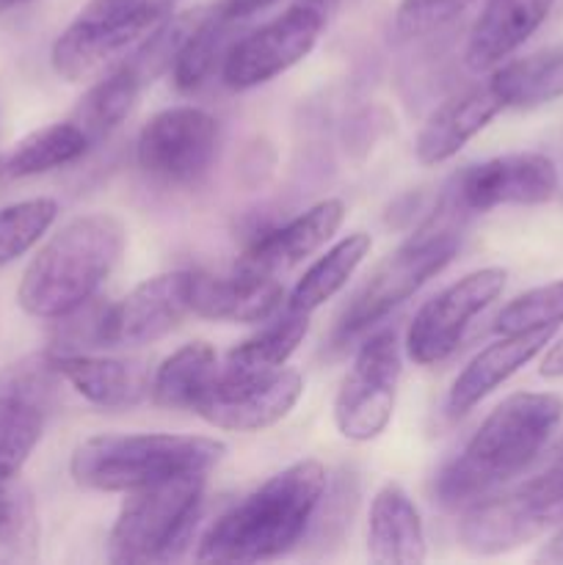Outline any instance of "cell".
Returning <instances> with one entry per match:
<instances>
[{
	"mask_svg": "<svg viewBox=\"0 0 563 565\" xmlns=\"http://www.w3.org/2000/svg\"><path fill=\"white\" fill-rule=\"evenodd\" d=\"M401 381V342L395 329H381L362 342L334 397V425L348 441L381 436L395 412Z\"/></svg>",
	"mask_w": 563,
	"mask_h": 565,
	"instance_id": "cell-8",
	"label": "cell"
},
{
	"mask_svg": "<svg viewBox=\"0 0 563 565\" xmlns=\"http://www.w3.org/2000/svg\"><path fill=\"white\" fill-rule=\"evenodd\" d=\"M177 3L180 0H88L55 39L50 53L55 75L66 83L86 81L119 50L169 20Z\"/></svg>",
	"mask_w": 563,
	"mask_h": 565,
	"instance_id": "cell-7",
	"label": "cell"
},
{
	"mask_svg": "<svg viewBox=\"0 0 563 565\" xmlns=\"http://www.w3.org/2000/svg\"><path fill=\"white\" fill-rule=\"evenodd\" d=\"M226 456L208 436H92L72 452V480L94 491H136L180 475H208Z\"/></svg>",
	"mask_w": 563,
	"mask_h": 565,
	"instance_id": "cell-4",
	"label": "cell"
},
{
	"mask_svg": "<svg viewBox=\"0 0 563 565\" xmlns=\"http://www.w3.org/2000/svg\"><path fill=\"white\" fill-rule=\"evenodd\" d=\"M563 401L550 392H517L480 423L472 439L436 478V500L467 508L495 494L539 458L561 425Z\"/></svg>",
	"mask_w": 563,
	"mask_h": 565,
	"instance_id": "cell-1",
	"label": "cell"
},
{
	"mask_svg": "<svg viewBox=\"0 0 563 565\" xmlns=\"http://www.w3.org/2000/svg\"><path fill=\"white\" fill-rule=\"evenodd\" d=\"M88 149H92V143L86 141L75 121H55V125L33 130L31 136L14 143V149L0 160V177L3 180H25V177L44 174V171L75 163Z\"/></svg>",
	"mask_w": 563,
	"mask_h": 565,
	"instance_id": "cell-26",
	"label": "cell"
},
{
	"mask_svg": "<svg viewBox=\"0 0 563 565\" xmlns=\"http://www.w3.org/2000/svg\"><path fill=\"white\" fill-rule=\"evenodd\" d=\"M522 486L528 491H533L541 502H546V505H552L555 511H561L563 516V439L557 441L555 450L550 452L544 467H541L533 478L524 480Z\"/></svg>",
	"mask_w": 563,
	"mask_h": 565,
	"instance_id": "cell-36",
	"label": "cell"
},
{
	"mask_svg": "<svg viewBox=\"0 0 563 565\" xmlns=\"http://www.w3.org/2000/svg\"><path fill=\"white\" fill-rule=\"evenodd\" d=\"M502 108L506 103L491 81L456 92L428 116L414 141V154L423 166H439L456 158Z\"/></svg>",
	"mask_w": 563,
	"mask_h": 565,
	"instance_id": "cell-18",
	"label": "cell"
},
{
	"mask_svg": "<svg viewBox=\"0 0 563 565\" xmlns=\"http://www.w3.org/2000/svg\"><path fill=\"white\" fill-rule=\"evenodd\" d=\"M241 20H232L215 6L213 11H204L199 25L193 28L191 36L185 39L182 50L177 53L171 64V77L180 92H196L213 77L215 70H221L241 39Z\"/></svg>",
	"mask_w": 563,
	"mask_h": 565,
	"instance_id": "cell-24",
	"label": "cell"
},
{
	"mask_svg": "<svg viewBox=\"0 0 563 565\" xmlns=\"http://www.w3.org/2000/svg\"><path fill=\"white\" fill-rule=\"evenodd\" d=\"M464 218L467 213L453 202L450 193H442L434 215L368 276L362 290L348 303L334 331V345H348L364 331L379 326L392 309L406 303L425 281L442 274L461 243Z\"/></svg>",
	"mask_w": 563,
	"mask_h": 565,
	"instance_id": "cell-5",
	"label": "cell"
},
{
	"mask_svg": "<svg viewBox=\"0 0 563 565\" xmlns=\"http://www.w3.org/2000/svg\"><path fill=\"white\" fill-rule=\"evenodd\" d=\"M39 557V513L31 489L0 486V565L33 563Z\"/></svg>",
	"mask_w": 563,
	"mask_h": 565,
	"instance_id": "cell-31",
	"label": "cell"
},
{
	"mask_svg": "<svg viewBox=\"0 0 563 565\" xmlns=\"http://www.w3.org/2000/svg\"><path fill=\"white\" fill-rule=\"evenodd\" d=\"M219 141V121L208 110L193 105L166 108L138 132V169L163 185H196L213 166Z\"/></svg>",
	"mask_w": 563,
	"mask_h": 565,
	"instance_id": "cell-9",
	"label": "cell"
},
{
	"mask_svg": "<svg viewBox=\"0 0 563 565\" xmlns=\"http://www.w3.org/2000/svg\"><path fill=\"white\" fill-rule=\"evenodd\" d=\"M563 323V279L552 285L535 287V290L522 292L513 298L500 315H497L495 329L500 334H513V331L541 329V326H561Z\"/></svg>",
	"mask_w": 563,
	"mask_h": 565,
	"instance_id": "cell-33",
	"label": "cell"
},
{
	"mask_svg": "<svg viewBox=\"0 0 563 565\" xmlns=\"http://www.w3.org/2000/svg\"><path fill=\"white\" fill-rule=\"evenodd\" d=\"M208 475L193 472L127 491V502L116 516L108 539V561L166 563L191 544L202 513Z\"/></svg>",
	"mask_w": 563,
	"mask_h": 565,
	"instance_id": "cell-6",
	"label": "cell"
},
{
	"mask_svg": "<svg viewBox=\"0 0 563 565\" xmlns=\"http://www.w3.org/2000/svg\"><path fill=\"white\" fill-rule=\"evenodd\" d=\"M59 381L50 353L25 356L0 373V486L14 480L36 450Z\"/></svg>",
	"mask_w": 563,
	"mask_h": 565,
	"instance_id": "cell-10",
	"label": "cell"
},
{
	"mask_svg": "<svg viewBox=\"0 0 563 565\" xmlns=\"http://www.w3.org/2000/svg\"><path fill=\"white\" fill-rule=\"evenodd\" d=\"M323 28L326 22L315 11L293 3L285 14L237 39L221 66V77L235 92L263 86L307 58Z\"/></svg>",
	"mask_w": 563,
	"mask_h": 565,
	"instance_id": "cell-14",
	"label": "cell"
},
{
	"mask_svg": "<svg viewBox=\"0 0 563 565\" xmlns=\"http://www.w3.org/2000/svg\"><path fill=\"white\" fill-rule=\"evenodd\" d=\"M144 86L147 83L141 81V75L125 61V64L116 66L110 75H105L103 81H97L83 94L77 108L72 110V121L81 127L86 141L97 147L99 141H105L130 116Z\"/></svg>",
	"mask_w": 563,
	"mask_h": 565,
	"instance_id": "cell-25",
	"label": "cell"
},
{
	"mask_svg": "<svg viewBox=\"0 0 563 565\" xmlns=\"http://www.w3.org/2000/svg\"><path fill=\"white\" fill-rule=\"evenodd\" d=\"M304 392L298 370L270 373H224L219 370L193 406V414L221 430L254 434L282 423Z\"/></svg>",
	"mask_w": 563,
	"mask_h": 565,
	"instance_id": "cell-11",
	"label": "cell"
},
{
	"mask_svg": "<svg viewBox=\"0 0 563 565\" xmlns=\"http://www.w3.org/2000/svg\"><path fill=\"white\" fill-rule=\"evenodd\" d=\"M555 0H486L467 36L464 64L486 72L517 53L550 17Z\"/></svg>",
	"mask_w": 563,
	"mask_h": 565,
	"instance_id": "cell-21",
	"label": "cell"
},
{
	"mask_svg": "<svg viewBox=\"0 0 563 565\" xmlns=\"http://www.w3.org/2000/svg\"><path fill=\"white\" fill-rule=\"evenodd\" d=\"M193 270H169L132 287L119 303H108L105 348H138L171 334L191 312Z\"/></svg>",
	"mask_w": 563,
	"mask_h": 565,
	"instance_id": "cell-16",
	"label": "cell"
},
{
	"mask_svg": "<svg viewBox=\"0 0 563 565\" xmlns=\"http://www.w3.org/2000/svg\"><path fill=\"white\" fill-rule=\"evenodd\" d=\"M555 329L557 326H541V329L513 331V334H502V340L484 348L453 381L450 397H447L450 414L458 417V414L472 412L484 397H489L497 386L517 375L530 359H535V353L544 351L555 337Z\"/></svg>",
	"mask_w": 563,
	"mask_h": 565,
	"instance_id": "cell-20",
	"label": "cell"
},
{
	"mask_svg": "<svg viewBox=\"0 0 563 565\" xmlns=\"http://www.w3.org/2000/svg\"><path fill=\"white\" fill-rule=\"evenodd\" d=\"M557 169L546 154L517 152L469 166L445 188L467 215L495 207H533L557 196Z\"/></svg>",
	"mask_w": 563,
	"mask_h": 565,
	"instance_id": "cell-13",
	"label": "cell"
},
{
	"mask_svg": "<svg viewBox=\"0 0 563 565\" xmlns=\"http://www.w3.org/2000/svg\"><path fill=\"white\" fill-rule=\"evenodd\" d=\"M475 0H401L395 11V33L401 42H423L439 36L445 28L461 20Z\"/></svg>",
	"mask_w": 563,
	"mask_h": 565,
	"instance_id": "cell-34",
	"label": "cell"
},
{
	"mask_svg": "<svg viewBox=\"0 0 563 565\" xmlns=\"http://www.w3.org/2000/svg\"><path fill=\"white\" fill-rule=\"evenodd\" d=\"M326 489L320 461H298L221 513L199 541V563L274 561L298 546Z\"/></svg>",
	"mask_w": 563,
	"mask_h": 565,
	"instance_id": "cell-2",
	"label": "cell"
},
{
	"mask_svg": "<svg viewBox=\"0 0 563 565\" xmlns=\"http://www.w3.org/2000/svg\"><path fill=\"white\" fill-rule=\"evenodd\" d=\"M276 0H221L219 9L224 11L226 17H232V20H241L246 22L248 17L259 14V11H265L268 6H274Z\"/></svg>",
	"mask_w": 563,
	"mask_h": 565,
	"instance_id": "cell-37",
	"label": "cell"
},
{
	"mask_svg": "<svg viewBox=\"0 0 563 565\" xmlns=\"http://www.w3.org/2000/svg\"><path fill=\"white\" fill-rule=\"evenodd\" d=\"M539 561H546V563H563V527L557 530L555 539H552L550 544H546L544 550H541Z\"/></svg>",
	"mask_w": 563,
	"mask_h": 565,
	"instance_id": "cell-40",
	"label": "cell"
},
{
	"mask_svg": "<svg viewBox=\"0 0 563 565\" xmlns=\"http://www.w3.org/2000/svg\"><path fill=\"white\" fill-rule=\"evenodd\" d=\"M31 3V0H0V14H6V11L17 9V6H25Z\"/></svg>",
	"mask_w": 563,
	"mask_h": 565,
	"instance_id": "cell-41",
	"label": "cell"
},
{
	"mask_svg": "<svg viewBox=\"0 0 563 565\" xmlns=\"http://www.w3.org/2000/svg\"><path fill=\"white\" fill-rule=\"evenodd\" d=\"M215 373H219V359H215L213 348L208 342H188L169 359H163L149 384V392L158 406L193 412Z\"/></svg>",
	"mask_w": 563,
	"mask_h": 565,
	"instance_id": "cell-28",
	"label": "cell"
},
{
	"mask_svg": "<svg viewBox=\"0 0 563 565\" xmlns=\"http://www.w3.org/2000/svg\"><path fill=\"white\" fill-rule=\"evenodd\" d=\"M285 290L276 276L235 268L230 276L193 270L191 312L226 323H263L282 307Z\"/></svg>",
	"mask_w": 563,
	"mask_h": 565,
	"instance_id": "cell-19",
	"label": "cell"
},
{
	"mask_svg": "<svg viewBox=\"0 0 563 565\" xmlns=\"http://www.w3.org/2000/svg\"><path fill=\"white\" fill-rule=\"evenodd\" d=\"M127 230L116 215H77L61 226L25 268L17 290L22 312L55 320L97 296L121 259Z\"/></svg>",
	"mask_w": 563,
	"mask_h": 565,
	"instance_id": "cell-3",
	"label": "cell"
},
{
	"mask_svg": "<svg viewBox=\"0 0 563 565\" xmlns=\"http://www.w3.org/2000/svg\"><path fill=\"white\" fill-rule=\"evenodd\" d=\"M309 331V315L287 309L279 320L263 326L257 334L232 348L224 359V373H270L296 353Z\"/></svg>",
	"mask_w": 563,
	"mask_h": 565,
	"instance_id": "cell-29",
	"label": "cell"
},
{
	"mask_svg": "<svg viewBox=\"0 0 563 565\" xmlns=\"http://www.w3.org/2000/svg\"><path fill=\"white\" fill-rule=\"evenodd\" d=\"M342 221H346V204L340 199H323V202L312 204L287 224L257 237L243 252L235 268L268 276H276L279 270H290L293 265H298L309 254L318 252L320 246H326L337 235Z\"/></svg>",
	"mask_w": 563,
	"mask_h": 565,
	"instance_id": "cell-17",
	"label": "cell"
},
{
	"mask_svg": "<svg viewBox=\"0 0 563 565\" xmlns=\"http://www.w3.org/2000/svg\"><path fill=\"white\" fill-rule=\"evenodd\" d=\"M293 3L307 6V9H309V11H315V14H318L320 20L329 22L331 17L340 14V11L346 9V6L357 3V0H293Z\"/></svg>",
	"mask_w": 563,
	"mask_h": 565,
	"instance_id": "cell-38",
	"label": "cell"
},
{
	"mask_svg": "<svg viewBox=\"0 0 563 565\" xmlns=\"http://www.w3.org/2000/svg\"><path fill=\"white\" fill-rule=\"evenodd\" d=\"M544 379H563V340L555 342V345L546 351V356L541 359V370Z\"/></svg>",
	"mask_w": 563,
	"mask_h": 565,
	"instance_id": "cell-39",
	"label": "cell"
},
{
	"mask_svg": "<svg viewBox=\"0 0 563 565\" xmlns=\"http://www.w3.org/2000/svg\"><path fill=\"white\" fill-rule=\"evenodd\" d=\"M50 353V351H47ZM61 381L99 408H132L149 395L144 362L99 359L88 353H50Z\"/></svg>",
	"mask_w": 563,
	"mask_h": 565,
	"instance_id": "cell-22",
	"label": "cell"
},
{
	"mask_svg": "<svg viewBox=\"0 0 563 565\" xmlns=\"http://www.w3.org/2000/svg\"><path fill=\"white\" fill-rule=\"evenodd\" d=\"M557 522H563L561 511L517 486L506 494H489L467 505L458 524V541L469 555L491 557L530 544Z\"/></svg>",
	"mask_w": 563,
	"mask_h": 565,
	"instance_id": "cell-15",
	"label": "cell"
},
{
	"mask_svg": "<svg viewBox=\"0 0 563 565\" xmlns=\"http://www.w3.org/2000/svg\"><path fill=\"white\" fill-rule=\"evenodd\" d=\"M370 246H373V241H370V235H364V232H353V235L334 243V246H331L329 252L298 279L290 298H287V309L312 315L315 309H320L326 301H331V298L348 285V279H351L353 270L362 265V259L368 257Z\"/></svg>",
	"mask_w": 563,
	"mask_h": 565,
	"instance_id": "cell-27",
	"label": "cell"
},
{
	"mask_svg": "<svg viewBox=\"0 0 563 565\" xmlns=\"http://www.w3.org/2000/svg\"><path fill=\"white\" fill-rule=\"evenodd\" d=\"M353 505H357V480H353V475L342 472L331 483L326 478V489L320 494L318 508H315L312 522H309L304 541L312 539L315 544L326 546L340 539L342 530L351 524L348 519H351Z\"/></svg>",
	"mask_w": 563,
	"mask_h": 565,
	"instance_id": "cell-35",
	"label": "cell"
},
{
	"mask_svg": "<svg viewBox=\"0 0 563 565\" xmlns=\"http://www.w3.org/2000/svg\"><path fill=\"white\" fill-rule=\"evenodd\" d=\"M500 99L513 108H533L563 97V50L530 55L497 70L489 77Z\"/></svg>",
	"mask_w": 563,
	"mask_h": 565,
	"instance_id": "cell-30",
	"label": "cell"
},
{
	"mask_svg": "<svg viewBox=\"0 0 563 565\" xmlns=\"http://www.w3.org/2000/svg\"><path fill=\"white\" fill-rule=\"evenodd\" d=\"M368 555L379 565H417L428 555L423 516L401 486L386 483L373 497L368 522Z\"/></svg>",
	"mask_w": 563,
	"mask_h": 565,
	"instance_id": "cell-23",
	"label": "cell"
},
{
	"mask_svg": "<svg viewBox=\"0 0 563 565\" xmlns=\"http://www.w3.org/2000/svg\"><path fill=\"white\" fill-rule=\"evenodd\" d=\"M508 274L502 268H480L461 276L436 292L417 315L406 334V353L414 364H439L456 353L469 323L495 301L506 287Z\"/></svg>",
	"mask_w": 563,
	"mask_h": 565,
	"instance_id": "cell-12",
	"label": "cell"
},
{
	"mask_svg": "<svg viewBox=\"0 0 563 565\" xmlns=\"http://www.w3.org/2000/svg\"><path fill=\"white\" fill-rule=\"evenodd\" d=\"M59 204L53 199H28L0 210V268L36 246L44 232L53 226Z\"/></svg>",
	"mask_w": 563,
	"mask_h": 565,
	"instance_id": "cell-32",
	"label": "cell"
}]
</instances>
